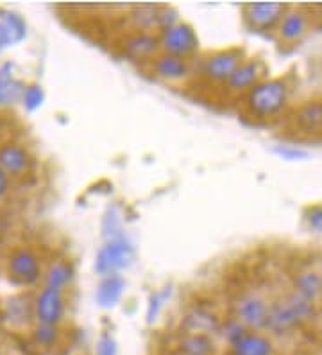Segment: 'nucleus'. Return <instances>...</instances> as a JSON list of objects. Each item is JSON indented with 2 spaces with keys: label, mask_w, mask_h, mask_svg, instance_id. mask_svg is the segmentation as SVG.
<instances>
[{
  "label": "nucleus",
  "mask_w": 322,
  "mask_h": 355,
  "mask_svg": "<svg viewBox=\"0 0 322 355\" xmlns=\"http://www.w3.org/2000/svg\"><path fill=\"white\" fill-rule=\"evenodd\" d=\"M9 38H8V35H6V31H4V27H2V24H0V52L4 51L6 47H9Z\"/></svg>",
  "instance_id": "nucleus-34"
},
{
  "label": "nucleus",
  "mask_w": 322,
  "mask_h": 355,
  "mask_svg": "<svg viewBox=\"0 0 322 355\" xmlns=\"http://www.w3.org/2000/svg\"><path fill=\"white\" fill-rule=\"evenodd\" d=\"M310 31V15L308 11L301 8H294L285 13V17L281 18V22H279L278 33L279 40L287 45H296L299 44L301 40L305 38L308 35Z\"/></svg>",
  "instance_id": "nucleus-11"
},
{
  "label": "nucleus",
  "mask_w": 322,
  "mask_h": 355,
  "mask_svg": "<svg viewBox=\"0 0 322 355\" xmlns=\"http://www.w3.org/2000/svg\"><path fill=\"white\" fill-rule=\"evenodd\" d=\"M30 167V156L20 144L9 142L0 146V169L8 176H24Z\"/></svg>",
  "instance_id": "nucleus-14"
},
{
  "label": "nucleus",
  "mask_w": 322,
  "mask_h": 355,
  "mask_svg": "<svg viewBox=\"0 0 322 355\" xmlns=\"http://www.w3.org/2000/svg\"><path fill=\"white\" fill-rule=\"evenodd\" d=\"M8 269L9 277L20 286H35L42 278V264H39L38 255L29 248L15 250L9 255Z\"/></svg>",
  "instance_id": "nucleus-8"
},
{
  "label": "nucleus",
  "mask_w": 322,
  "mask_h": 355,
  "mask_svg": "<svg viewBox=\"0 0 322 355\" xmlns=\"http://www.w3.org/2000/svg\"><path fill=\"white\" fill-rule=\"evenodd\" d=\"M179 24V15L174 8H158L156 9V27L168 29V27Z\"/></svg>",
  "instance_id": "nucleus-30"
},
{
  "label": "nucleus",
  "mask_w": 322,
  "mask_h": 355,
  "mask_svg": "<svg viewBox=\"0 0 322 355\" xmlns=\"http://www.w3.org/2000/svg\"><path fill=\"white\" fill-rule=\"evenodd\" d=\"M305 223L312 234L322 235V203L310 205L305 210Z\"/></svg>",
  "instance_id": "nucleus-28"
},
{
  "label": "nucleus",
  "mask_w": 322,
  "mask_h": 355,
  "mask_svg": "<svg viewBox=\"0 0 322 355\" xmlns=\"http://www.w3.org/2000/svg\"><path fill=\"white\" fill-rule=\"evenodd\" d=\"M159 47L163 49L165 54L186 58L199 49V38L192 26L179 22L176 26L161 31L159 35Z\"/></svg>",
  "instance_id": "nucleus-6"
},
{
  "label": "nucleus",
  "mask_w": 322,
  "mask_h": 355,
  "mask_svg": "<svg viewBox=\"0 0 322 355\" xmlns=\"http://www.w3.org/2000/svg\"><path fill=\"white\" fill-rule=\"evenodd\" d=\"M292 126L303 135H322V99L299 104L294 110Z\"/></svg>",
  "instance_id": "nucleus-13"
},
{
  "label": "nucleus",
  "mask_w": 322,
  "mask_h": 355,
  "mask_svg": "<svg viewBox=\"0 0 322 355\" xmlns=\"http://www.w3.org/2000/svg\"><path fill=\"white\" fill-rule=\"evenodd\" d=\"M134 262V248L127 239L106 241L95 257V271L100 277H113L129 269Z\"/></svg>",
  "instance_id": "nucleus-3"
},
{
  "label": "nucleus",
  "mask_w": 322,
  "mask_h": 355,
  "mask_svg": "<svg viewBox=\"0 0 322 355\" xmlns=\"http://www.w3.org/2000/svg\"><path fill=\"white\" fill-rule=\"evenodd\" d=\"M102 232L106 241L124 239V235H122V217L116 208H109L106 212V216H104Z\"/></svg>",
  "instance_id": "nucleus-24"
},
{
  "label": "nucleus",
  "mask_w": 322,
  "mask_h": 355,
  "mask_svg": "<svg viewBox=\"0 0 322 355\" xmlns=\"http://www.w3.org/2000/svg\"><path fill=\"white\" fill-rule=\"evenodd\" d=\"M288 11L287 4L281 2H260V4H247L244 8V20L253 31L269 33L278 29L281 18Z\"/></svg>",
  "instance_id": "nucleus-7"
},
{
  "label": "nucleus",
  "mask_w": 322,
  "mask_h": 355,
  "mask_svg": "<svg viewBox=\"0 0 322 355\" xmlns=\"http://www.w3.org/2000/svg\"><path fill=\"white\" fill-rule=\"evenodd\" d=\"M321 338H322V330H321Z\"/></svg>",
  "instance_id": "nucleus-35"
},
{
  "label": "nucleus",
  "mask_w": 322,
  "mask_h": 355,
  "mask_svg": "<svg viewBox=\"0 0 322 355\" xmlns=\"http://www.w3.org/2000/svg\"><path fill=\"white\" fill-rule=\"evenodd\" d=\"M219 332L222 334V338L229 343V347H233V345L240 341V339L244 338L245 334L249 332V330L245 329V327L242 325L240 321H238L235 316H233V318H229V320L224 321V323H220Z\"/></svg>",
  "instance_id": "nucleus-25"
},
{
  "label": "nucleus",
  "mask_w": 322,
  "mask_h": 355,
  "mask_svg": "<svg viewBox=\"0 0 322 355\" xmlns=\"http://www.w3.org/2000/svg\"><path fill=\"white\" fill-rule=\"evenodd\" d=\"M33 338H35V343L38 347L52 348L60 339V330H57V327L38 325L33 332Z\"/></svg>",
  "instance_id": "nucleus-27"
},
{
  "label": "nucleus",
  "mask_w": 322,
  "mask_h": 355,
  "mask_svg": "<svg viewBox=\"0 0 322 355\" xmlns=\"http://www.w3.org/2000/svg\"><path fill=\"white\" fill-rule=\"evenodd\" d=\"M292 291L317 304L322 296V273L317 269H301L292 278Z\"/></svg>",
  "instance_id": "nucleus-20"
},
{
  "label": "nucleus",
  "mask_w": 322,
  "mask_h": 355,
  "mask_svg": "<svg viewBox=\"0 0 322 355\" xmlns=\"http://www.w3.org/2000/svg\"><path fill=\"white\" fill-rule=\"evenodd\" d=\"M125 291V280L120 275H113V277H104L95 291V300L97 305L102 309H113L120 302L122 295Z\"/></svg>",
  "instance_id": "nucleus-18"
},
{
  "label": "nucleus",
  "mask_w": 322,
  "mask_h": 355,
  "mask_svg": "<svg viewBox=\"0 0 322 355\" xmlns=\"http://www.w3.org/2000/svg\"><path fill=\"white\" fill-rule=\"evenodd\" d=\"M276 347L267 334L247 332L231 347V355H274Z\"/></svg>",
  "instance_id": "nucleus-17"
},
{
  "label": "nucleus",
  "mask_w": 322,
  "mask_h": 355,
  "mask_svg": "<svg viewBox=\"0 0 322 355\" xmlns=\"http://www.w3.org/2000/svg\"><path fill=\"white\" fill-rule=\"evenodd\" d=\"M152 72L165 81H181L188 78L190 65L186 58L172 56V54H159L152 60Z\"/></svg>",
  "instance_id": "nucleus-16"
},
{
  "label": "nucleus",
  "mask_w": 322,
  "mask_h": 355,
  "mask_svg": "<svg viewBox=\"0 0 322 355\" xmlns=\"http://www.w3.org/2000/svg\"><path fill=\"white\" fill-rule=\"evenodd\" d=\"M35 316L38 325H60L64 318L63 291L43 287L35 300Z\"/></svg>",
  "instance_id": "nucleus-9"
},
{
  "label": "nucleus",
  "mask_w": 322,
  "mask_h": 355,
  "mask_svg": "<svg viewBox=\"0 0 322 355\" xmlns=\"http://www.w3.org/2000/svg\"><path fill=\"white\" fill-rule=\"evenodd\" d=\"M20 101L27 112H36L38 108H42L43 101H45V92L39 85H29V87L24 88Z\"/></svg>",
  "instance_id": "nucleus-26"
},
{
  "label": "nucleus",
  "mask_w": 322,
  "mask_h": 355,
  "mask_svg": "<svg viewBox=\"0 0 322 355\" xmlns=\"http://www.w3.org/2000/svg\"><path fill=\"white\" fill-rule=\"evenodd\" d=\"M167 295H170V289L163 293H152L149 298V307H147V321L154 323L159 316V311L163 307V302L167 300Z\"/></svg>",
  "instance_id": "nucleus-31"
},
{
  "label": "nucleus",
  "mask_w": 322,
  "mask_h": 355,
  "mask_svg": "<svg viewBox=\"0 0 322 355\" xmlns=\"http://www.w3.org/2000/svg\"><path fill=\"white\" fill-rule=\"evenodd\" d=\"M292 88L285 78H263L244 96V106L251 117L271 121L290 104Z\"/></svg>",
  "instance_id": "nucleus-1"
},
{
  "label": "nucleus",
  "mask_w": 322,
  "mask_h": 355,
  "mask_svg": "<svg viewBox=\"0 0 322 355\" xmlns=\"http://www.w3.org/2000/svg\"><path fill=\"white\" fill-rule=\"evenodd\" d=\"M245 60V51L240 47H229L217 51L202 61L201 74L211 83H228L233 72Z\"/></svg>",
  "instance_id": "nucleus-5"
},
{
  "label": "nucleus",
  "mask_w": 322,
  "mask_h": 355,
  "mask_svg": "<svg viewBox=\"0 0 322 355\" xmlns=\"http://www.w3.org/2000/svg\"><path fill=\"white\" fill-rule=\"evenodd\" d=\"M271 302L256 291H247L235 304V318L249 332H262L267 327Z\"/></svg>",
  "instance_id": "nucleus-4"
},
{
  "label": "nucleus",
  "mask_w": 322,
  "mask_h": 355,
  "mask_svg": "<svg viewBox=\"0 0 322 355\" xmlns=\"http://www.w3.org/2000/svg\"><path fill=\"white\" fill-rule=\"evenodd\" d=\"M315 314H317L315 302L301 296L296 291H290L283 298L271 302L265 330L274 336H288L305 325L306 321L315 318Z\"/></svg>",
  "instance_id": "nucleus-2"
},
{
  "label": "nucleus",
  "mask_w": 322,
  "mask_h": 355,
  "mask_svg": "<svg viewBox=\"0 0 322 355\" xmlns=\"http://www.w3.org/2000/svg\"><path fill=\"white\" fill-rule=\"evenodd\" d=\"M0 24H2V27H4L6 35H8L9 44L11 45L20 44L21 40L26 38L27 24L18 13H13V11H4L2 17H0Z\"/></svg>",
  "instance_id": "nucleus-23"
},
{
  "label": "nucleus",
  "mask_w": 322,
  "mask_h": 355,
  "mask_svg": "<svg viewBox=\"0 0 322 355\" xmlns=\"http://www.w3.org/2000/svg\"><path fill=\"white\" fill-rule=\"evenodd\" d=\"M9 191V176L4 173V171L0 169V200L8 194Z\"/></svg>",
  "instance_id": "nucleus-33"
},
{
  "label": "nucleus",
  "mask_w": 322,
  "mask_h": 355,
  "mask_svg": "<svg viewBox=\"0 0 322 355\" xmlns=\"http://www.w3.org/2000/svg\"><path fill=\"white\" fill-rule=\"evenodd\" d=\"M75 269H73L72 262L69 260H57L48 266L43 278H45V287H52V289L63 291L64 287H69L73 280Z\"/></svg>",
  "instance_id": "nucleus-21"
},
{
  "label": "nucleus",
  "mask_w": 322,
  "mask_h": 355,
  "mask_svg": "<svg viewBox=\"0 0 322 355\" xmlns=\"http://www.w3.org/2000/svg\"><path fill=\"white\" fill-rule=\"evenodd\" d=\"M159 36L152 33H134L124 40L125 56L131 60H154L156 52L159 51Z\"/></svg>",
  "instance_id": "nucleus-15"
},
{
  "label": "nucleus",
  "mask_w": 322,
  "mask_h": 355,
  "mask_svg": "<svg viewBox=\"0 0 322 355\" xmlns=\"http://www.w3.org/2000/svg\"><path fill=\"white\" fill-rule=\"evenodd\" d=\"M13 63H4L0 67V108L18 103L26 88V85L13 76Z\"/></svg>",
  "instance_id": "nucleus-19"
},
{
  "label": "nucleus",
  "mask_w": 322,
  "mask_h": 355,
  "mask_svg": "<svg viewBox=\"0 0 322 355\" xmlns=\"http://www.w3.org/2000/svg\"><path fill=\"white\" fill-rule=\"evenodd\" d=\"M213 341L204 334H185L179 341L181 355H213Z\"/></svg>",
  "instance_id": "nucleus-22"
},
{
  "label": "nucleus",
  "mask_w": 322,
  "mask_h": 355,
  "mask_svg": "<svg viewBox=\"0 0 322 355\" xmlns=\"http://www.w3.org/2000/svg\"><path fill=\"white\" fill-rule=\"evenodd\" d=\"M265 76V63L258 58H245L228 79V90L233 94H247Z\"/></svg>",
  "instance_id": "nucleus-10"
},
{
  "label": "nucleus",
  "mask_w": 322,
  "mask_h": 355,
  "mask_svg": "<svg viewBox=\"0 0 322 355\" xmlns=\"http://www.w3.org/2000/svg\"><path fill=\"white\" fill-rule=\"evenodd\" d=\"M274 153L279 156V158H283V160L288 162H296V160H305L308 158L310 153L303 148H297V146H292V144H279L276 146Z\"/></svg>",
  "instance_id": "nucleus-29"
},
{
  "label": "nucleus",
  "mask_w": 322,
  "mask_h": 355,
  "mask_svg": "<svg viewBox=\"0 0 322 355\" xmlns=\"http://www.w3.org/2000/svg\"><path fill=\"white\" fill-rule=\"evenodd\" d=\"M220 323L222 321L219 314L204 305H193L181 320V327L185 329V334H204V336L219 332Z\"/></svg>",
  "instance_id": "nucleus-12"
},
{
  "label": "nucleus",
  "mask_w": 322,
  "mask_h": 355,
  "mask_svg": "<svg viewBox=\"0 0 322 355\" xmlns=\"http://www.w3.org/2000/svg\"><path fill=\"white\" fill-rule=\"evenodd\" d=\"M118 354V345L109 334H102L95 347V355H116Z\"/></svg>",
  "instance_id": "nucleus-32"
}]
</instances>
